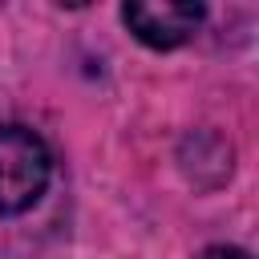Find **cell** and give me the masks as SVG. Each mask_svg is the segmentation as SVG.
I'll use <instances>...</instances> for the list:
<instances>
[{
	"label": "cell",
	"mask_w": 259,
	"mask_h": 259,
	"mask_svg": "<svg viewBox=\"0 0 259 259\" xmlns=\"http://www.w3.org/2000/svg\"><path fill=\"white\" fill-rule=\"evenodd\" d=\"M53 174L49 146L28 125H0V214L28 210Z\"/></svg>",
	"instance_id": "6da1fadb"
},
{
	"label": "cell",
	"mask_w": 259,
	"mask_h": 259,
	"mask_svg": "<svg viewBox=\"0 0 259 259\" xmlns=\"http://www.w3.org/2000/svg\"><path fill=\"white\" fill-rule=\"evenodd\" d=\"M125 28L150 45V49H178L198 24H202V4H182V0H130L121 4Z\"/></svg>",
	"instance_id": "7a4b0ae2"
},
{
	"label": "cell",
	"mask_w": 259,
	"mask_h": 259,
	"mask_svg": "<svg viewBox=\"0 0 259 259\" xmlns=\"http://www.w3.org/2000/svg\"><path fill=\"white\" fill-rule=\"evenodd\" d=\"M194 259H251L243 247H227V243H214V247H206V251H198Z\"/></svg>",
	"instance_id": "3957f363"
}]
</instances>
